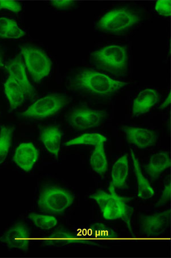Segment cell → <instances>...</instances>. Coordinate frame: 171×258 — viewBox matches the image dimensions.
<instances>
[{
	"instance_id": "6da1fadb",
	"label": "cell",
	"mask_w": 171,
	"mask_h": 258,
	"mask_svg": "<svg viewBox=\"0 0 171 258\" xmlns=\"http://www.w3.org/2000/svg\"><path fill=\"white\" fill-rule=\"evenodd\" d=\"M127 83L89 68L77 70L70 77L68 87L86 95L108 98L115 95Z\"/></svg>"
},
{
	"instance_id": "7a4b0ae2",
	"label": "cell",
	"mask_w": 171,
	"mask_h": 258,
	"mask_svg": "<svg viewBox=\"0 0 171 258\" xmlns=\"http://www.w3.org/2000/svg\"><path fill=\"white\" fill-rule=\"evenodd\" d=\"M91 60L97 68L115 76H123L127 73L128 54L125 46H105L94 51Z\"/></svg>"
},
{
	"instance_id": "3957f363",
	"label": "cell",
	"mask_w": 171,
	"mask_h": 258,
	"mask_svg": "<svg viewBox=\"0 0 171 258\" xmlns=\"http://www.w3.org/2000/svg\"><path fill=\"white\" fill-rule=\"evenodd\" d=\"M109 191L110 194L100 190L93 194L90 198L97 202L105 219L107 220L122 219L131 230V209L126 203L127 199L118 196L111 184Z\"/></svg>"
},
{
	"instance_id": "277c9868",
	"label": "cell",
	"mask_w": 171,
	"mask_h": 258,
	"mask_svg": "<svg viewBox=\"0 0 171 258\" xmlns=\"http://www.w3.org/2000/svg\"><path fill=\"white\" fill-rule=\"evenodd\" d=\"M140 21V16L127 8H117L107 12L98 21L97 27L100 31L121 35L134 28Z\"/></svg>"
},
{
	"instance_id": "5b68a950",
	"label": "cell",
	"mask_w": 171,
	"mask_h": 258,
	"mask_svg": "<svg viewBox=\"0 0 171 258\" xmlns=\"http://www.w3.org/2000/svg\"><path fill=\"white\" fill-rule=\"evenodd\" d=\"M20 50L25 66L34 81L39 83L49 75L52 62L44 50L29 44L21 46Z\"/></svg>"
},
{
	"instance_id": "8992f818",
	"label": "cell",
	"mask_w": 171,
	"mask_h": 258,
	"mask_svg": "<svg viewBox=\"0 0 171 258\" xmlns=\"http://www.w3.org/2000/svg\"><path fill=\"white\" fill-rule=\"evenodd\" d=\"M68 103H69V98L65 94H50L34 102L20 116L26 119H40L48 118L62 110Z\"/></svg>"
},
{
	"instance_id": "52a82bcc",
	"label": "cell",
	"mask_w": 171,
	"mask_h": 258,
	"mask_svg": "<svg viewBox=\"0 0 171 258\" xmlns=\"http://www.w3.org/2000/svg\"><path fill=\"white\" fill-rule=\"evenodd\" d=\"M74 201V197L70 192L61 187L51 186L42 189L38 204L46 213L59 214L69 208Z\"/></svg>"
},
{
	"instance_id": "ba28073f",
	"label": "cell",
	"mask_w": 171,
	"mask_h": 258,
	"mask_svg": "<svg viewBox=\"0 0 171 258\" xmlns=\"http://www.w3.org/2000/svg\"><path fill=\"white\" fill-rule=\"evenodd\" d=\"M106 111L80 106L72 109L66 116L70 125L76 130L84 131L101 125L107 117Z\"/></svg>"
},
{
	"instance_id": "9c48e42d",
	"label": "cell",
	"mask_w": 171,
	"mask_h": 258,
	"mask_svg": "<svg viewBox=\"0 0 171 258\" xmlns=\"http://www.w3.org/2000/svg\"><path fill=\"white\" fill-rule=\"evenodd\" d=\"M30 237L28 228L23 223H17L0 238V243L8 248L27 252L29 248Z\"/></svg>"
},
{
	"instance_id": "30bf717a",
	"label": "cell",
	"mask_w": 171,
	"mask_h": 258,
	"mask_svg": "<svg viewBox=\"0 0 171 258\" xmlns=\"http://www.w3.org/2000/svg\"><path fill=\"white\" fill-rule=\"evenodd\" d=\"M170 217V210L143 217L140 225L142 233L148 236L160 235L168 226Z\"/></svg>"
},
{
	"instance_id": "8fae6325",
	"label": "cell",
	"mask_w": 171,
	"mask_h": 258,
	"mask_svg": "<svg viewBox=\"0 0 171 258\" xmlns=\"http://www.w3.org/2000/svg\"><path fill=\"white\" fill-rule=\"evenodd\" d=\"M125 133L127 141L141 149L152 147L157 140V134L151 129L126 126L122 128Z\"/></svg>"
},
{
	"instance_id": "7c38bea8",
	"label": "cell",
	"mask_w": 171,
	"mask_h": 258,
	"mask_svg": "<svg viewBox=\"0 0 171 258\" xmlns=\"http://www.w3.org/2000/svg\"><path fill=\"white\" fill-rule=\"evenodd\" d=\"M6 70L10 76L13 77L24 89L26 95L33 98L36 94V90L30 83L26 68L20 55L10 60L6 64Z\"/></svg>"
},
{
	"instance_id": "4fadbf2b",
	"label": "cell",
	"mask_w": 171,
	"mask_h": 258,
	"mask_svg": "<svg viewBox=\"0 0 171 258\" xmlns=\"http://www.w3.org/2000/svg\"><path fill=\"white\" fill-rule=\"evenodd\" d=\"M38 158L39 152L36 146L31 143H25L17 148L13 160L21 169L28 172L33 168Z\"/></svg>"
},
{
	"instance_id": "5bb4252c",
	"label": "cell",
	"mask_w": 171,
	"mask_h": 258,
	"mask_svg": "<svg viewBox=\"0 0 171 258\" xmlns=\"http://www.w3.org/2000/svg\"><path fill=\"white\" fill-rule=\"evenodd\" d=\"M160 100L159 94L152 88L144 89L136 96L132 107V114L135 117L148 112Z\"/></svg>"
},
{
	"instance_id": "9a60e30c",
	"label": "cell",
	"mask_w": 171,
	"mask_h": 258,
	"mask_svg": "<svg viewBox=\"0 0 171 258\" xmlns=\"http://www.w3.org/2000/svg\"><path fill=\"white\" fill-rule=\"evenodd\" d=\"M62 133L57 126H49L43 128L40 139L45 148L55 157H58L61 148Z\"/></svg>"
},
{
	"instance_id": "2e32d148",
	"label": "cell",
	"mask_w": 171,
	"mask_h": 258,
	"mask_svg": "<svg viewBox=\"0 0 171 258\" xmlns=\"http://www.w3.org/2000/svg\"><path fill=\"white\" fill-rule=\"evenodd\" d=\"M170 166L169 154L166 152H160L153 154L145 166V169L149 177L156 179Z\"/></svg>"
},
{
	"instance_id": "e0dca14e",
	"label": "cell",
	"mask_w": 171,
	"mask_h": 258,
	"mask_svg": "<svg viewBox=\"0 0 171 258\" xmlns=\"http://www.w3.org/2000/svg\"><path fill=\"white\" fill-rule=\"evenodd\" d=\"M4 90L12 110L23 105L27 95L20 85L10 76L4 84Z\"/></svg>"
},
{
	"instance_id": "ac0fdd59",
	"label": "cell",
	"mask_w": 171,
	"mask_h": 258,
	"mask_svg": "<svg viewBox=\"0 0 171 258\" xmlns=\"http://www.w3.org/2000/svg\"><path fill=\"white\" fill-rule=\"evenodd\" d=\"M131 156L133 162L135 174L138 181V196L143 200H149L155 195V191L141 170L139 162L133 150L131 149Z\"/></svg>"
},
{
	"instance_id": "d6986e66",
	"label": "cell",
	"mask_w": 171,
	"mask_h": 258,
	"mask_svg": "<svg viewBox=\"0 0 171 258\" xmlns=\"http://www.w3.org/2000/svg\"><path fill=\"white\" fill-rule=\"evenodd\" d=\"M129 173L128 156L124 155L115 163L111 172V184L115 188H123L126 185L127 179Z\"/></svg>"
},
{
	"instance_id": "ffe728a7",
	"label": "cell",
	"mask_w": 171,
	"mask_h": 258,
	"mask_svg": "<svg viewBox=\"0 0 171 258\" xmlns=\"http://www.w3.org/2000/svg\"><path fill=\"white\" fill-rule=\"evenodd\" d=\"M90 164L95 173L104 175L108 170V161L105 153L104 144L96 146L90 160Z\"/></svg>"
},
{
	"instance_id": "44dd1931",
	"label": "cell",
	"mask_w": 171,
	"mask_h": 258,
	"mask_svg": "<svg viewBox=\"0 0 171 258\" xmlns=\"http://www.w3.org/2000/svg\"><path fill=\"white\" fill-rule=\"evenodd\" d=\"M107 138L104 136L98 133H87L67 141L65 145L66 146L81 145L96 146L101 144H105Z\"/></svg>"
},
{
	"instance_id": "7402d4cb",
	"label": "cell",
	"mask_w": 171,
	"mask_h": 258,
	"mask_svg": "<svg viewBox=\"0 0 171 258\" xmlns=\"http://www.w3.org/2000/svg\"><path fill=\"white\" fill-rule=\"evenodd\" d=\"M13 127L2 126L0 131V164L6 161L12 145Z\"/></svg>"
},
{
	"instance_id": "603a6c76",
	"label": "cell",
	"mask_w": 171,
	"mask_h": 258,
	"mask_svg": "<svg viewBox=\"0 0 171 258\" xmlns=\"http://www.w3.org/2000/svg\"><path fill=\"white\" fill-rule=\"evenodd\" d=\"M48 243L50 246H65L78 241L74 234L66 231H59L51 235Z\"/></svg>"
},
{
	"instance_id": "cb8c5ba5",
	"label": "cell",
	"mask_w": 171,
	"mask_h": 258,
	"mask_svg": "<svg viewBox=\"0 0 171 258\" xmlns=\"http://www.w3.org/2000/svg\"><path fill=\"white\" fill-rule=\"evenodd\" d=\"M29 218L38 229L49 230L57 226L58 221L53 216H45L35 213L29 215Z\"/></svg>"
},
{
	"instance_id": "d4e9b609",
	"label": "cell",
	"mask_w": 171,
	"mask_h": 258,
	"mask_svg": "<svg viewBox=\"0 0 171 258\" xmlns=\"http://www.w3.org/2000/svg\"><path fill=\"white\" fill-rule=\"evenodd\" d=\"M155 8L158 14L162 16L169 17L171 14L170 0L156 2Z\"/></svg>"
},
{
	"instance_id": "484cf974",
	"label": "cell",
	"mask_w": 171,
	"mask_h": 258,
	"mask_svg": "<svg viewBox=\"0 0 171 258\" xmlns=\"http://www.w3.org/2000/svg\"><path fill=\"white\" fill-rule=\"evenodd\" d=\"M17 24L14 20L1 17L0 18V37L6 38L8 32Z\"/></svg>"
},
{
	"instance_id": "4316f807",
	"label": "cell",
	"mask_w": 171,
	"mask_h": 258,
	"mask_svg": "<svg viewBox=\"0 0 171 258\" xmlns=\"http://www.w3.org/2000/svg\"><path fill=\"white\" fill-rule=\"evenodd\" d=\"M10 11L15 14H19L22 11V6L20 3L16 1H0V10Z\"/></svg>"
},
{
	"instance_id": "83f0119b",
	"label": "cell",
	"mask_w": 171,
	"mask_h": 258,
	"mask_svg": "<svg viewBox=\"0 0 171 258\" xmlns=\"http://www.w3.org/2000/svg\"><path fill=\"white\" fill-rule=\"evenodd\" d=\"M26 33L21 29L17 24L14 26L10 32H8L6 38H10V39H18L24 37Z\"/></svg>"
},
{
	"instance_id": "f1b7e54d",
	"label": "cell",
	"mask_w": 171,
	"mask_h": 258,
	"mask_svg": "<svg viewBox=\"0 0 171 258\" xmlns=\"http://www.w3.org/2000/svg\"><path fill=\"white\" fill-rule=\"evenodd\" d=\"M170 188H171L170 182L165 184L163 191H162L160 199L159 201H158L157 203V206H161L164 205L166 203H167V202L170 199Z\"/></svg>"
},
{
	"instance_id": "f546056e",
	"label": "cell",
	"mask_w": 171,
	"mask_h": 258,
	"mask_svg": "<svg viewBox=\"0 0 171 258\" xmlns=\"http://www.w3.org/2000/svg\"><path fill=\"white\" fill-rule=\"evenodd\" d=\"M75 3L74 1H51V5L58 10H66L73 7Z\"/></svg>"
},
{
	"instance_id": "4dcf8cb0",
	"label": "cell",
	"mask_w": 171,
	"mask_h": 258,
	"mask_svg": "<svg viewBox=\"0 0 171 258\" xmlns=\"http://www.w3.org/2000/svg\"><path fill=\"white\" fill-rule=\"evenodd\" d=\"M170 93H169L167 97L165 98V100L162 103L159 108L160 109L163 110L167 108L170 104Z\"/></svg>"
},
{
	"instance_id": "1f68e13d",
	"label": "cell",
	"mask_w": 171,
	"mask_h": 258,
	"mask_svg": "<svg viewBox=\"0 0 171 258\" xmlns=\"http://www.w3.org/2000/svg\"><path fill=\"white\" fill-rule=\"evenodd\" d=\"M3 51L0 48V69H1L4 66V57H3Z\"/></svg>"
}]
</instances>
